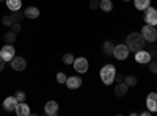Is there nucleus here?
I'll use <instances>...</instances> for the list:
<instances>
[{
	"label": "nucleus",
	"instance_id": "obj_1",
	"mask_svg": "<svg viewBox=\"0 0 157 116\" xmlns=\"http://www.w3.org/2000/svg\"><path fill=\"white\" fill-rule=\"evenodd\" d=\"M146 44V39L143 38L141 33H130L127 38H126V46L130 52H138V50H143Z\"/></svg>",
	"mask_w": 157,
	"mask_h": 116
},
{
	"label": "nucleus",
	"instance_id": "obj_2",
	"mask_svg": "<svg viewBox=\"0 0 157 116\" xmlns=\"http://www.w3.org/2000/svg\"><path fill=\"white\" fill-rule=\"evenodd\" d=\"M99 75H101V80H102L104 83H105V85H112V83L115 82L116 69H115L113 64H105V66H104V68L101 69Z\"/></svg>",
	"mask_w": 157,
	"mask_h": 116
},
{
	"label": "nucleus",
	"instance_id": "obj_3",
	"mask_svg": "<svg viewBox=\"0 0 157 116\" xmlns=\"http://www.w3.org/2000/svg\"><path fill=\"white\" fill-rule=\"evenodd\" d=\"M141 35H143V38H145L146 41H149V43L155 41V39H157V30H155V25H149V24H146L145 27L141 28Z\"/></svg>",
	"mask_w": 157,
	"mask_h": 116
},
{
	"label": "nucleus",
	"instance_id": "obj_4",
	"mask_svg": "<svg viewBox=\"0 0 157 116\" xmlns=\"http://www.w3.org/2000/svg\"><path fill=\"white\" fill-rule=\"evenodd\" d=\"M112 55H113L116 60H126V58L129 57V49H127L126 44H118V46H115Z\"/></svg>",
	"mask_w": 157,
	"mask_h": 116
},
{
	"label": "nucleus",
	"instance_id": "obj_5",
	"mask_svg": "<svg viewBox=\"0 0 157 116\" xmlns=\"http://www.w3.org/2000/svg\"><path fill=\"white\" fill-rule=\"evenodd\" d=\"M145 22L149 24V25H157V9L152 8V6H148L145 9Z\"/></svg>",
	"mask_w": 157,
	"mask_h": 116
},
{
	"label": "nucleus",
	"instance_id": "obj_6",
	"mask_svg": "<svg viewBox=\"0 0 157 116\" xmlns=\"http://www.w3.org/2000/svg\"><path fill=\"white\" fill-rule=\"evenodd\" d=\"M14 55H16V50H14V47H13L11 44L3 46L2 50H0V58H3L5 61H11L13 58H14Z\"/></svg>",
	"mask_w": 157,
	"mask_h": 116
},
{
	"label": "nucleus",
	"instance_id": "obj_7",
	"mask_svg": "<svg viewBox=\"0 0 157 116\" xmlns=\"http://www.w3.org/2000/svg\"><path fill=\"white\" fill-rule=\"evenodd\" d=\"M72 64H74V69H75L77 72H80V74H85V72L88 71V60L83 58V57L75 58Z\"/></svg>",
	"mask_w": 157,
	"mask_h": 116
},
{
	"label": "nucleus",
	"instance_id": "obj_8",
	"mask_svg": "<svg viewBox=\"0 0 157 116\" xmlns=\"http://www.w3.org/2000/svg\"><path fill=\"white\" fill-rule=\"evenodd\" d=\"M146 107L151 113L157 111V93H149L146 97Z\"/></svg>",
	"mask_w": 157,
	"mask_h": 116
},
{
	"label": "nucleus",
	"instance_id": "obj_9",
	"mask_svg": "<svg viewBox=\"0 0 157 116\" xmlns=\"http://www.w3.org/2000/svg\"><path fill=\"white\" fill-rule=\"evenodd\" d=\"M10 63H11V68L14 71H24L25 68H27V61H25L22 57H14Z\"/></svg>",
	"mask_w": 157,
	"mask_h": 116
},
{
	"label": "nucleus",
	"instance_id": "obj_10",
	"mask_svg": "<svg viewBox=\"0 0 157 116\" xmlns=\"http://www.w3.org/2000/svg\"><path fill=\"white\" fill-rule=\"evenodd\" d=\"M17 99H16V96H8L5 100H3V108L6 110V111H13V110H16V107H17Z\"/></svg>",
	"mask_w": 157,
	"mask_h": 116
},
{
	"label": "nucleus",
	"instance_id": "obj_11",
	"mask_svg": "<svg viewBox=\"0 0 157 116\" xmlns=\"http://www.w3.org/2000/svg\"><path fill=\"white\" fill-rule=\"evenodd\" d=\"M44 111H46V114H49V116H55L57 113H58V104L55 100H49L47 104L44 105Z\"/></svg>",
	"mask_w": 157,
	"mask_h": 116
},
{
	"label": "nucleus",
	"instance_id": "obj_12",
	"mask_svg": "<svg viewBox=\"0 0 157 116\" xmlns=\"http://www.w3.org/2000/svg\"><path fill=\"white\" fill-rule=\"evenodd\" d=\"M135 61L137 63H149L151 61V54L148 52V50H138V52H135Z\"/></svg>",
	"mask_w": 157,
	"mask_h": 116
},
{
	"label": "nucleus",
	"instance_id": "obj_13",
	"mask_svg": "<svg viewBox=\"0 0 157 116\" xmlns=\"http://www.w3.org/2000/svg\"><path fill=\"white\" fill-rule=\"evenodd\" d=\"M66 86L69 89H77V88H80L82 86V79L80 77H68V80H66Z\"/></svg>",
	"mask_w": 157,
	"mask_h": 116
},
{
	"label": "nucleus",
	"instance_id": "obj_14",
	"mask_svg": "<svg viewBox=\"0 0 157 116\" xmlns=\"http://www.w3.org/2000/svg\"><path fill=\"white\" fill-rule=\"evenodd\" d=\"M16 114L17 116H29L30 114V107L25 102H19L16 107Z\"/></svg>",
	"mask_w": 157,
	"mask_h": 116
},
{
	"label": "nucleus",
	"instance_id": "obj_15",
	"mask_svg": "<svg viewBox=\"0 0 157 116\" xmlns=\"http://www.w3.org/2000/svg\"><path fill=\"white\" fill-rule=\"evenodd\" d=\"M24 16L29 17V19H36V17L39 16V9H38L36 6H29V8H25Z\"/></svg>",
	"mask_w": 157,
	"mask_h": 116
},
{
	"label": "nucleus",
	"instance_id": "obj_16",
	"mask_svg": "<svg viewBox=\"0 0 157 116\" xmlns=\"http://www.w3.org/2000/svg\"><path fill=\"white\" fill-rule=\"evenodd\" d=\"M127 89H129V86H127L126 83L120 82V83H116V88H115V94H116L118 97H123V96H126Z\"/></svg>",
	"mask_w": 157,
	"mask_h": 116
},
{
	"label": "nucleus",
	"instance_id": "obj_17",
	"mask_svg": "<svg viewBox=\"0 0 157 116\" xmlns=\"http://www.w3.org/2000/svg\"><path fill=\"white\" fill-rule=\"evenodd\" d=\"M135 3V8L140 9V11H145L149 5H151V0H134Z\"/></svg>",
	"mask_w": 157,
	"mask_h": 116
},
{
	"label": "nucleus",
	"instance_id": "obj_18",
	"mask_svg": "<svg viewBox=\"0 0 157 116\" xmlns=\"http://www.w3.org/2000/svg\"><path fill=\"white\" fill-rule=\"evenodd\" d=\"M5 2H6V6H8L11 11H17V9H21V5H22L21 0H5Z\"/></svg>",
	"mask_w": 157,
	"mask_h": 116
},
{
	"label": "nucleus",
	"instance_id": "obj_19",
	"mask_svg": "<svg viewBox=\"0 0 157 116\" xmlns=\"http://www.w3.org/2000/svg\"><path fill=\"white\" fill-rule=\"evenodd\" d=\"M99 8H101L102 11H105V13L112 11V9H113V3H112V0H101Z\"/></svg>",
	"mask_w": 157,
	"mask_h": 116
},
{
	"label": "nucleus",
	"instance_id": "obj_20",
	"mask_svg": "<svg viewBox=\"0 0 157 116\" xmlns=\"http://www.w3.org/2000/svg\"><path fill=\"white\" fill-rule=\"evenodd\" d=\"M113 49H115V44L112 41H105V43H104V54H105V55H112Z\"/></svg>",
	"mask_w": 157,
	"mask_h": 116
},
{
	"label": "nucleus",
	"instance_id": "obj_21",
	"mask_svg": "<svg viewBox=\"0 0 157 116\" xmlns=\"http://www.w3.org/2000/svg\"><path fill=\"white\" fill-rule=\"evenodd\" d=\"M11 19H13V22H22V19H24V13L21 11V9H17V11H13V14H11Z\"/></svg>",
	"mask_w": 157,
	"mask_h": 116
},
{
	"label": "nucleus",
	"instance_id": "obj_22",
	"mask_svg": "<svg viewBox=\"0 0 157 116\" xmlns=\"http://www.w3.org/2000/svg\"><path fill=\"white\" fill-rule=\"evenodd\" d=\"M16 35H17V33H14L13 30L6 32V33H5V41H6L8 44H13V43H16Z\"/></svg>",
	"mask_w": 157,
	"mask_h": 116
},
{
	"label": "nucleus",
	"instance_id": "obj_23",
	"mask_svg": "<svg viewBox=\"0 0 157 116\" xmlns=\"http://www.w3.org/2000/svg\"><path fill=\"white\" fill-rule=\"evenodd\" d=\"M124 83H126L127 86H135V85H137V77H135V75H127V77H124Z\"/></svg>",
	"mask_w": 157,
	"mask_h": 116
},
{
	"label": "nucleus",
	"instance_id": "obj_24",
	"mask_svg": "<svg viewBox=\"0 0 157 116\" xmlns=\"http://www.w3.org/2000/svg\"><path fill=\"white\" fill-rule=\"evenodd\" d=\"M74 60H75V58H74L72 54H64V55H63V63H64V64H72Z\"/></svg>",
	"mask_w": 157,
	"mask_h": 116
},
{
	"label": "nucleus",
	"instance_id": "obj_25",
	"mask_svg": "<svg viewBox=\"0 0 157 116\" xmlns=\"http://www.w3.org/2000/svg\"><path fill=\"white\" fill-rule=\"evenodd\" d=\"M2 22H3V25H6V27H11V25H13L11 16H3V17H2Z\"/></svg>",
	"mask_w": 157,
	"mask_h": 116
},
{
	"label": "nucleus",
	"instance_id": "obj_26",
	"mask_svg": "<svg viewBox=\"0 0 157 116\" xmlns=\"http://www.w3.org/2000/svg\"><path fill=\"white\" fill-rule=\"evenodd\" d=\"M57 80H58V83H66V80H68V77L64 75L63 72H58V74H57Z\"/></svg>",
	"mask_w": 157,
	"mask_h": 116
},
{
	"label": "nucleus",
	"instance_id": "obj_27",
	"mask_svg": "<svg viewBox=\"0 0 157 116\" xmlns=\"http://www.w3.org/2000/svg\"><path fill=\"white\" fill-rule=\"evenodd\" d=\"M14 96H16L17 102H25V93H24V91H17Z\"/></svg>",
	"mask_w": 157,
	"mask_h": 116
},
{
	"label": "nucleus",
	"instance_id": "obj_28",
	"mask_svg": "<svg viewBox=\"0 0 157 116\" xmlns=\"http://www.w3.org/2000/svg\"><path fill=\"white\" fill-rule=\"evenodd\" d=\"M99 5H101V0H91V2H90V8L91 9L99 8Z\"/></svg>",
	"mask_w": 157,
	"mask_h": 116
},
{
	"label": "nucleus",
	"instance_id": "obj_29",
	"mask_svg": "<svg viewBox=\"0 0 157 116\" xmlns=\"http://www.w3.org/2000/svg\"><path fill=\"white\" fill-rule=\"evenodd\" d=\"M11 30L14 32V33H19V32H21V25H19V22H13V25H11Z\"/></svg>",
	"mask_w": 157,
	"mask_h": 116
},
{
	"label": "nucleus",
	"instance_id": "obj_30",
	"mask_svg": "<svg viewBox=\"0 0 157 116\" xmlns=\"http://www.w3.org/2000/svg\"><path fill=\"white\" fill-rule=\"evenodd\" d=\"M149 71L152 72V74H157V63L154 61V63H149Z\"/></svg>",
	"mask_w": 157,
	"mask_h": 116
},
{
	"label": "nucleus",
	"instance_id": "obj_31",
	"mask_svg": "<svg viewBox=\"0 0 157 116\" xmlns=\"http://www.w3.org/2000/svg\"><path fill=\"white\" fill-rule=\"evenodd\" d=\"M115 79H116V83H120V82H123V80H124V77H123L121 74H118V72H116V75H115Z\"/></svg>",
	"mask_w": 157,
	"mask_h": 116
},
{
	"label": "nucleus",
	"instance_id": "obj_32",
	"mask_svg": "<svg viewBox=\"0 0 157 116\" xmlns=\"http://www.w3.org/2000/svg\"><path fill=\"white\" fill-rule=\"evenodd\" d=\"M3 68H5V60H3V58H0V72L3 71Z\"/></svg>",
	"mask_w": 157,
	"mask_h": 116
},
{
	"label": "nucleus",
	"instance_id": "obj_33",
	"mask_svg": "<svg viewBox=\"0 0 157 116\" xmlns=\"http://www.w3.org/2000/svg\"><path fill=\"white\" fill-rule=\"evenodd\" d=\"M149 114H151V111H149V110H148V111H143V113H141V116H149Z\"/></svg>",
	"mask_w": 157,
	"mask_h": 116
},
{
	"label": "nucleus",
	"instance_id": "obj_34",
	"mask_svg": "<svg viewBox=\"0 0 157 116\" xmlns=\"http://www.w3.org/2000/svg\"><path fill=\"white\" fill-rule=\"evenodd\" d=\"M123 2H129V0H123Z\"/></svg>",
	"mask_w": 157,
	"mask_h": 116
},
{
	"label": "nucleus",
	"instance_id": "obj_35",
	"mask_svg": "<svg viewBox=\"0 0 157 116\" xmlns=\"http://www.w3.org/2000/svg\"><path fill=\"white\" fill-rule=\"evenodd\" d=\"M0 2H3V0H0Z\"/></svg>",
	"mask_w": 157,
	"mask_h": 116
},
{
	"label": "nucleus",
	"instance_id": "obj_36",
	"mask_svg": "<svg viewBox=\"0 0 157 116\" xmlns=\"http://www.w3.org/2000/svg\"><path fill=\"white\" fill-rule=\"evenodd\" d=\"M155 41H157V39H155Z\"/></svg>",
	"mask_w": 157,
	"mask_h": 116
}]
</instances>
